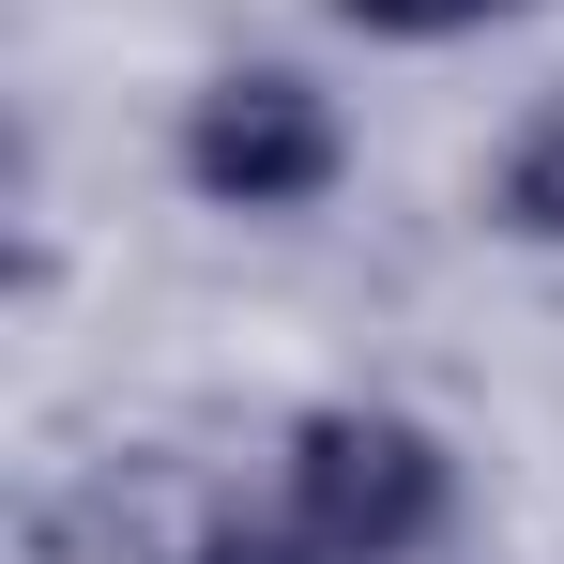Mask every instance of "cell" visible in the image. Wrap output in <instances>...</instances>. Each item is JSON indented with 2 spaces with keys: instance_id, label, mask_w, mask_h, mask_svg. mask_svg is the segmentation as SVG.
I'll list each match as a JSON object with an SVG mask.
<instances>
[{
  "instance_id": "1",
  "label": "cell",
  "mask_w": 564,
  "mask_h": 564,
  "mask_svg": "<svg viewBox=\"0 0 564 564\" xmlns=\"http://www.w3.org/2000/svg\"><path fill=\"white\" fill-rule=\"evenodd\" d=\"M290 519L321 564H412L443 534V443L412 412H305L290 427Z\"/></svg>"
},
{
  "instance_id": "2",
  "label": "cell",
  "mask_w": 564,
  "mask_h": 564,
  "mask_svg": "<svg viewBox=\"0 0 564 564\" xmlns=\"http://www.w3.org/2000/svg\"><path fill=\"white\" fill-rule=\"evenodd\" d=\"M184 169H198V198H229V214H290V198H321L336 184V107L305 93V77H214L198 93V122H184Z\"/></svg>"
},
{
  "instance_id": "3",
  "label": "cell",
  "mask_w": 564,
  "mask_h": 564,
  "mask_svg": "<svg viewBox=\"0 0 564 564\" xmlns=\"http://www.w3.org/2000/svg\"><path fill=\"white\" fill-rule=\"evenodd\" d=\"M503 214H519L534 245H564V107L534 122V138H519V169H503Z\"/></svg>"
},
{
  "instance_id": "4",
  "label": "cell",
  "mask_w": 564,
  "mask_h": 564,
  "mask_svg": "<svg viewBox=\"0 0 564 564\" xmlns=\"http://www.w3.org/2000/svg\"><path fill=\"white\" fill-rule=\"evenodd\" d=\"M351 31H473V15H519V0H336Z\"/></svg>"
},
{
  "instance_id": "5",
  "label": "cell",
  "mask_w": 564,
  "mask_h": 564,
  "mask_svg": "<svg viewBox=\"0 0 564 564\" xmlns=\"http://www.w3.org/2000/svg\"><path fill=\"white\" fill-rule=\"evenodd\" d=\"M169 564H321V550H305V534H184Z\"/></svg>"
}]
</instances>
